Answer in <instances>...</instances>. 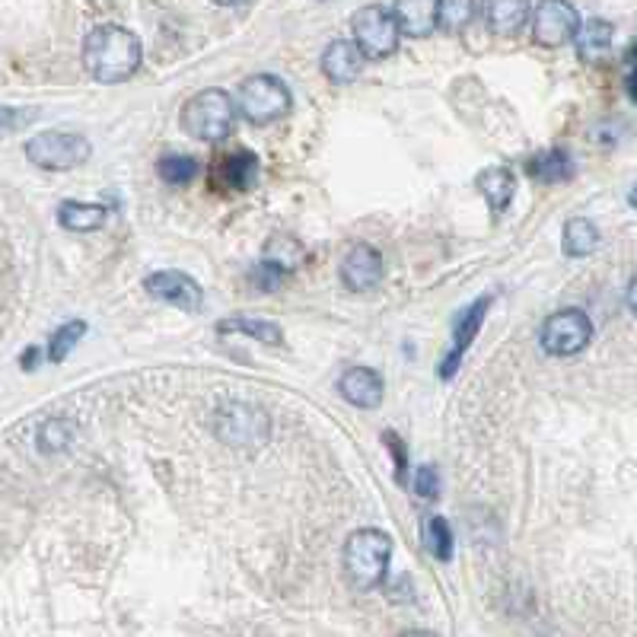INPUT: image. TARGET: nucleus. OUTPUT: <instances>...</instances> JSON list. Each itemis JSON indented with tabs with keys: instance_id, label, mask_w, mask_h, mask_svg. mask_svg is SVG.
<instances>
[{
	"instance_id": "nucleus-1",
	"label": "nucleus",
	"mask_w": 637,
	"mask_h": 637,
	"mask_svg": "<svg viewBox=\"0 0 637 637\" xmlns=\"http://www.w3.org/2000/svg\"><path fill=\"white\" fill-rule=\"evenodd\" d=\"M144 61V45L125 26H96L83 39V67L99 83H122Z\"/></svg>"
},
{
	"instance_id": "nucleus-2",
	"label": "nucleus",
	"mask_w": 637,
	"mask_h": 637,
	"mask_svg": "<svg viewBox=\"0 0 637 637\" xmlns=\"http://www.w3.org/2000/svg\"><path fill=\"white\" fill-rule=\"evenodd\" d=\"M392 561V539L383 529H357L344 542V571L360 590H373L386 580Z\"/></svg>"
},
{
	"instance_id": "nucleus-3",
	"label": "nucleus",
	"mask_w": 637,
	"mask_h": 637,
	"mask_svg": "<svg viewBox=\"0 0 637 637\" xmlns=\"http://www.w3.org/2000/svg\"><path fill=\"white\" fill-rule=\"evenodd\" d=\"M236 118V102L223 90H201L182 106L179 122L182 128L204 144H217L233 131Z\"/></svg>"
},
{
	"instance_id": "nucleus-4",
	"label": "nucleus",
	"mask_w": 637,
	"mask_h": 637,
	"mask_svg": "<svg viewBox=\"0 0 637 637\" xmlns=\"http://www.w3.org/2000/svg\"><path fill=\"white\" fill-rule=\"evenodd\" d=\"M236 109L252 125H271L290 112V90L274 74H255L239 86Z\"/></svg>"
},
{
	"instance_id": "nucleus-5",
	"label": "nucleus",
	"mask_w": 637,
	"mask_h": 637,
	"mask_svg": "<svg viewBox=\"0 0 637 637\" xmlns=\"http://www.w3.org/2000/svg\"><path fill=\"white\" fill-rule=\"evenodd\" d=\"M26 160L48 172H67L90 160V141L74 131H42L26 141Z\"/></svg>"
},
{
	"instance_id": "nucleus-6",
	"label": "nucleus",
	"mask_w": 637,
	"mask_h": 637,
	"mask_svg": "<svg viewBox=\"0 0 637 637\" xmlns=\"http://www.w3.org/2000/svg\"><path fill=\"white\" fill-rule=\"evenodd\" d=\"M354 42L364 51V58H389L402 39L399 16L386 4H373L354 13Z\"/></svg>"
},
{
	"instance_id": "nucleus-7",
	"label": "nucleus",
	"mask_w": 637,
	"mask_h": 637,
	"mask_svg": "<svg viewBox=\"0 0 637 637\" xmlns=\"http://www.w3.org/2000/svg\"><path fill=\"white\" fill-rule=\"evenodd\" d=\"M593 338V322L583 309H558L545 322L539 332V344L545 354L552 357H571L583 351Z\"/></svg>"
},
{
	"instance_id": "nucleus-8",
	"label": "nucleus",
	"mask_w": 637,
	"mask_h": 637,
	"mask_svg": "<svg viewBox=\"0 0 637 637\" xmlns=\"http://www.w3.org/2000/svg\"><path fill=\"white\" fill-rule=\"evenodd\" d=\"M214 430L217 437L223 443L230 446H258L268 440V430H271V421L262 408L255 405H246V402H227L217 408L214 415Z\"/></svg>"
},
{
	"instance_id": "nucleus-9",
	"label": "nucleus",
	"mask_w": 637,
	"mask_h": 637,
	"mask_svg": "<svg viewBox=\"0 0 637 637\" xmlns=\"http://www.w3.org/2000/svg\"><path fill=\"white\" fill-rule=\"evenodd\" d=\"M580 16L574 4L564 0H545V4L532 7V39L542 48H561L564 42L577 39Z\"/></svg>"
},
{
	"instance_id": "nucleus-10",
	"label": "nucleus",
	"mask_w": 637,
	"mask_h": 637,
	"mask_svg": "<svg viewBox=\"0 0 637 637\" xmlns=\"http://www.w3.org/2000/svg\"><path fill=\"white\" fill-rule=\"evenodd\" d=\"M494 297H481L475 303H469L462 313L456 316V325H453V348L446 351L443 364H440V376L443 380H453L456 370L462 367V357H466V351L472 348V341L481 329V322H485L488 309H491Z\"/></svg>"
},
{
	"instance_id": "nucleus-11",
	"label": "nucleus",
	"mask_w": 637,
	"mask_h": 637,
	"mask_svg": "<svg viewBox=\"0 0 637 637\" xmlns=\"http://www.w3.org/2000/svg\"><path fill=\"white\" fill-rule=\"evenodd\" d=\"M144 287L150 297H157L169 306H179L185 313H198L204 303L201 287L195 284V278H188L185 271H157L144 281Z\"/></svg>"
},
{
	"instance_id": "nucleus-12",
	"label": "nucleus",
	"mask_w": 637,
	"mask_h": 637,
	"mask_svg": "<svg viewBox=\"0 0 637 637\" xmlns=\"http://www.w3.org/2000/svg\"><path fill=\"white\" fill-rule=\"evenodd\" d=\"M338 271H341L344 287L354 290V294H367V290H373L383 278V258L373 246L357 243V246L348 249V255L341 258Z\"/></svg>"
},
{
	"instance_id": "nucleus-13",
	"label": "nucleus",
	"mask_w": 637,
	"mask_h": 637,
	"mask_svg": "<svg viewBox=\"0 0 637 637\" xmlns=\"http://www.w3.org/2000/svg\"><path fill=\"white\" fill-rule=\"evenodd\" d=\"M364 51L357 48V42H348V39H338L332 42L329 48H325L322 55V74L329 77L332 83H351L360 77V71H364Z\"/></svg>"
},
{
	"instance_id": "nucleus-14",
	"label": "nucleus",
	"mask_w": 637,
	"mask_h": 637,
	"mask_svg": "<svg viewBox=\"0 0 637 637\" xmlns=\"http://www.w3.org/2000/svg\"><path fill=\"white\" fill-rule=\"evenodd\" d=\"M338 392H341L351 405H357V408H376V405L383 402L386 386H383V376L376 373V370H370V367H354V370H348V373L341 376Z\"/></svg>"
},
{
	"instance_id": "nucleus-15",
	"label": "nucleus",
	"mask_w": 637,
	"mask_h": 637,
	"mask_svg": "<svg viewBox=\"0 0 637 637\" xmlns=\"http://www.w3.org/2000/svg\"><path fill=\"white\" fill-rule=\"evenodd\" d=\"M437 4L440 0H402V4H392L395 16H399V26L405 36L411 39H424L430 36V29L440 26L437 23Z\"/></svg>"
},
{
	"instance_id": "nucleus-16",
	"label": "nucleus",
	"mask_w": 637,
	"mask_h": 637,
	"mask_svg": "<svg viewBox=\"0 0 637 637\" xmlns=\"http://www.w3.org/2000/svg\"><path fill=\"white\" fill-rule=\"evenodd\" d=\"M478 192L494 214H501L510 208V201L516 195V176L507 166H491L478 176Z\"/></svg>"
},
{
	"instance_id": "nucleus-17",
	"label": "nucleus",
	"mask_w": 637,
	"mask_h": 637,
	"mask_svg": "<svg viewBox=\"0 0 637 637\" xmlns=\"http://www.w3.org/2000/svg\"><path fill=\"white\" fill-rule=\"evenodd\" d=\"M612 36H615L612 23L599 20V16H593V20H583L580 29H577V39H574L577 55L583 61H590V64L602 61L609 55V48H612Z\"/></svg>"
},
{
	"instance_id": "nucleus-18",
	"label": "nucleus",
	"mask_w": 637,
	"mask_h": 637,
	"mask_svg": "<svg viewBox=\"0 0 637 637\" xmlns=\"http://www.w3.org/2000/svg\"><path fill=\"white\" fill-rule=\"evenodd\" d=\"M526 172L545 185H555V182H567L574 176V160L564 147H552V150L536 153V157L526 163Z\"/></svg>"
},
{
	"instance_id": "nucleus-19",
	"label": "nucleus",
	"mask_w": 637,
	"mask_h": 637,
	"mask_svg": "<svg viewBox=\"0 0 637 637\" xmlns=\"http://www.w3.org/2000/svg\"><path fill=\"white\" fill-rule=\"evenodd\" d=\"M303 262V246L297 243L294 236H271L268 246H265V255H262V268H268L271 274H278V278H284V274H294Z\"/></svg>"
},
{
	"instance_id": "nucleus-20",
	"label": "nucleus",
	"mask_w": 637,
	"mask_h": 637,
	"mask_svg": "<svg viewBox=\"0 0 637 637\" xmlns=\"http://www.w3.org/2000/svg\"><path fill=\"white\" fill-rule=\"evenodd\" d=\"M58 223L71 233H93L106 223V208H102V204H83V201H61Z\"/></svg>"
},
{
	"instance_id": "nucleus-21",
	"label": "nucleus",
	"mask_w": 637,
	"mask_h": 637,
	"mask_svg": "<svg viewBox=\"0 0 637 637\" xmlns=\"http://www.w3.org/2000/svg\"><path fill=\"white\" fill-rule=\"evenodd\" d=\"M599 246V230L596 223L587 217H571L564 223V233H561V249L567 258H583L590 255Z\"/></svg>"
},
{
	"instance_id": "nucleus-22",
	"label": "nucleus",
	"mask_w": 637,
	"mask_h": 637,
	"mask_svg": "<svg viewBox=\"0 0 637 637\" xmlns=\"http://www.w3.org/2000/svg\"><path fill=\"white\" fill-rule=\"evenodd\" d=\"M220 179L230 188H236V192H246V188H252L258 179V157L249 150L230 153V157L220 163Z\"/></svg>"
},
{
	"instance_id": "nucleus-23",
	"label": "nucleus",
	"mask_w": 637,
	"mask_h": 637,
	"mask_svg": "<svg viewBox=\"0 0 637 637\" xmlns=\"http://www.w3.org/2000/svg\"><path fill=\"white\" fill-rule=\"evenodd\" d=\"M529 13H532V4H520V0H497V4H488V23L497 36H516V32L523 29Z\"/></svg>"
},
{
	"instance_id": "nucleus-24",
	"label": "nucleus",
	"mask_w": 637,
	"mask_h": 637,
	"mask_svg": "<svg viewBox=\"0 0 637 637\" xmlns=\"http://www.w3.org/2000/svg\"><path fill=\"white\" fill-rule=\"evenodd\" d=\"M217 329L227 335V332H243L249 338H258L265 344H281V325L278 322H268V319H249V316H233V319H223L217 322Z\"/></svg>"
},
{
	"instance_id": "nucleus-25",
	"label": "nucleus",
	"mask_w": 637,
	"mask_h": 637,
	"mask_svg": "<svg viewBox=\"0 0 637 637\" xmlns=\"http://www.w3.org/2000/svg\"><path fill=\"white\" fill-rule=\"evenodd\" d=\"M74 421H67V418H48L42 427H39V434H36V446H39V453L42 456H55V453H64L67 446H71L74 440Z\"/></svg>"
},
{
	"instance_id": "nucleus-26",
	"label": "nucleus",
	"mask_w": 637,
	"mask_h": 637,
	"mask_svg": "<svg viewBox=\"0 0 637 637\" xmlns=\"http://www.w3.org/2000/svg\"><path fill=\"white\" fill-rule=\"evenodd\" d=\"M201 163L195 157H188V153H166V157L157 160V176L166 185H188L198 176Z\"/></svg>"
},
{
	"instance_id": "nucleus-27",
	"label": "nucleus",
	"mask_w": 637,
	"mask_h": 637,
	"mask_svg": "<svg viewBox=\"0 0 637 637\" xmlns=\"http://www.w3.org/2000/svg\"><path fill=\"white\" fill-rule=\"evenodd\" d=\"M430 555L437 561H450L453 558V529L443 516H430L427 520V536H424Z\"/></svg>"
},
{
	"instance_id": "nucleus-28",
	"label": "nucleus",
	"mask_w": 637,
	"mask_h": 637,
	"mask_svg": "<svg viewBox=\"0 0 637 637\" xmlns=\"http://www.w3.org/2000/svg\"><path fill=\"white\" fill-rule=\"evenodd\" d=\"M86 335V322H64L61 329L51 335V341H48V360L51 364H61V360L71 354V348Z\"/></svg>"
},
{
	"instance_id": "nucleus-29",
	"label": "nucleus",
	"mask_w": 637,
	"mask_h": 637,
	"mask_svg": "<svg viewBox=\"0 0 637 637\" xmlns=\"http://www.w3.org/2000/svg\"><path fill=\"white\" fill-rule=\"evenodd\" d=\"M475 10L478 7L472 4V0H440V4H437V23L443 29L456 32V29H462V26L472 20Z\"/></svg>"
},
{
	"instance_id": "nucleus-30",
	"label": "nucleus",
	"mask_w": 637,
	"mask_h": 637,
	"mask_svg": "<svg viewBox=\"0 0 637 637\" xmlns=\"http://www.w3.org/2000/svg\"><path fill=\"white\" fill-rule=\"evenodd\" d=\"M415 494L424 497V501H437V497H440V472H437V466H421L415 472Z\"/></svg>"
},
{
	"instance_id": "nucleus-31",
	"label": "nucleus",
	"mask_w": 637,
	"mask_h": 637,
	"mask_svg": "<svg viewBox=\"0 0 637 637\" xmlns=\"http://www.w3.org/2000/svg\"><path fill=\"white\" fill-rule=\"evenodd\" d=\"M386 446L392 450V459H395V478L402 481L405 485V469H408V453H405V443L399 440V434H395V430H386Z\"/></svg>"
},
{
	"instance_id": "nucleus-32",
	"label": "nucleus",
	"mask_w": 637,
	"mask_h": 637,
	"mask_svg": "<svg viewBox=\"0 0 637 637\" xmlns=\"http://www.w3.org/2000/svg\"><path fill=\"white\" fill-rule=\"evenodd\" d=\"M625 86H628V96L637 102V42L628 51V77H625Z\"/></svg>"
},
{
	"instance_id": "nucleus-33",
	"label": "nucleus",
	"mask_w": 637,
	"mask_h": 637,
	"mask_svg": "<svg viewBox=\"0 0 637 637\" xmlns=\"http://www.w3.org/2000/svg\"><path fill=\"white\" fill-rule=\"evenodd\" d=\"M39 360H42V351H39V348H26V354L20 357V367H23V370H36Z\"/></svg>"
},
{
	"instance_id": "nucleus-34",
	"label": "nucleus",
	"mask_w": 637,
	"mask_h": 637,
	"mask_svg": "<svg viewBox=\"0 0 637 637\" xmlns=\"http://www.w3.org/2000/svg\"><path fill=\"white\" fill-rule=\"evenodd\" d=\"M628 309L637 316V271H634V278L628 284Z\"/></svg>"
},
{
	"instance_id": "nucleus-35",
	"label": "nucleus",
	"mask_w": 637,
	"mask_h": 637,
	"mask_svg": "<svg viewBox=\"0 0 637 637\" xmlns=\"http://www.w3.org/2000/svg\"><path fill=\"white\" fill-rule=\"evenodd\" d=\"M402 637H437L434 631H408V634H402Z\"/></svg>"
},
{
	"instance_id": "nucleus-36",
	"label": "nucleus",
	"mask_w": 637,
	"mask_h": 637,
	"mask_svg": "<svg viewBox=\"0 0 637 637\" xmlns=\"http://www.w3.org/2000/svg\"><path fill=\"white\" fill-rule=\"evenodd\" d=\"M628 204H631V208H637V185L631 188V195H628Z\"/></svg>"
}]
</instances>
